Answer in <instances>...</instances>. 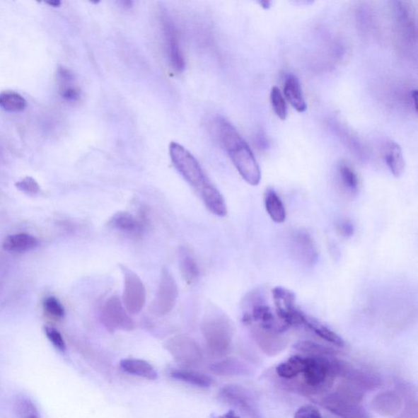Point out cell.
Segmentation results:
<instances>
[{
  "label": "cell",
  "mask_w": 418,
  "mask_h": 418,
  "mask_svg": "<svg viewBox=\"0 0 418 418\" xmlns=\"http://www.w3.org/2000/svg\"><path fill=\"white\" fill-rule=\"evenodd\" d=\"M215 129L221 146L240 176L251 186H257L262 179L261 169L250 146L235 127L224 118L216 120Z\"/></svg>",
  "instance_id": "obj_1"
},
{
  "label": "cell",
  "mask_w": 418,
  "mask_h": 418,
  "mask_svg": "<svg viewBox=\"0 0 418 418\" xmlns=\"http://www.w3.org/2000/svg\"><path fill=\"white\" fill-rule=\"evenodd\" d=\"M169 154L174 167L199 195L213 186L197 158L190 154L186 148L177 142H171L169 146Z\"/></svg>",
  "instance_id": "obj_2"
},
{
  "label": "cell",
  "mask_w": 418,
  "mask_h": 418,
  "mask_svg": "<svg viewBox=\"0 0 418 418\" xmlns=\"http://www.w3.org/2000/svg\"><path fill=\"white\" fill-rule=\"evenodd\" d=\"M361 393L356 389L344 388L325 397L322 405L341 418H370L367 410L361 404Z\"/></svg>",
  "instance_id": "obj_3"
},
{
  "label": "cell",
  "mask_w": 418,
  "mask_h": 418,
  "mask_svg": "<svg viewBox=\"0 0 418 418\" xmlns=\"http://www.w3.org/2000/svg\"><path fill=\"white\" fill-rule=\"evenodd\" d=\"M332 356H308L305 358L304 379L311 388H324L330 381L341 375L344 365Z\"/></svg>",
  "instance_id": "obj_4"
},
{
  "label": "cell",
  "mask_w": 418,
  "mask_h": 418,
  "mask_svg": "<svg viewBox=\"0 0 418 418\" xmlns=\"http://www.w3.org/2000/svg\"><path fill=\"white\" fill-rule=\"evenodd\" d=\"M206 346L214 356H224L230 351L232 329L224 318H214L206 321L202 327Z\"/></svg>",
  "instance_id": "obj_5"
},
{
  "label": "cell",
  "mask_w": 418,
  "mask_h": 418,
  "mask_svg": "<svg viewBox=\"0 0 418 418\" xmlns=\"http://www.w3.org/2000/svg\"><path fill=\"white\" fill-rule=\"evenodd\" d=\"M166 349L174 361L187 367H195L203 361V353L193 338L176 336L166 342Z\"/></svg>",
  "instance_id": "obj_6"
},
{
  "label": "cell",
  "mask_w": 418,
  "mask_h": 418,
  "mask_svg": "<svg viewBox=\"0 0 418 418\" xmlns=\"http://www.w3.org/2000/svg\"><path fill=\"white\" fill-rule=\"evenodd\" d=\"M275 305V313L289 327L303 326L305 314L296 308V296L292 291L283 287H275L272 291Z\"/></svg>",
  "instance_id": "obj_7"
},
{
  "label": "cell",
  "mask_w": 418,
  "mask_h": 418,
  "mask_svg": "<svg viewBox=\"0 0 418 418\" xmlns=\"http://www.w3.org/2000/svg\"><path fill=\"white\" fill-rule=\"evenodd\" d=\"M220 397L226 403L236 407L250 418H262L255 396L242 385H227L222 388Z\"/></svg>",
  "instance_id": "obj_8"
},
{
  "label": "cell",
  "mask_w": 418,
  "mask_h": 418,
  "mask_svg": "<svg viewBox=\"0 0 418 418\" xmlns=\"http://www.w3.org/2000/svg\"><path fill=\"white\" fill-rule=\"evenodd\" d=\"M123 272L124 274L123 304L129 314L137 315L144 308L146 289L139 275L125 267H123Z\"/></svg>",
  "instance_id": "obj_9"
},
{
  "label": "cell",
  "mask_w": 418,
  "mask_h": 418,
  "mask_svg": "<svg viewBox=\"0 0 418 418\" xmlns=\"http://www.w3.org/2000/svg\"><path fill=\"white\" fill-rule=\"evenodd\" d=\"M178 297V289L175 279L168 269L163 271L158 284L153 311L158 315H166L175 306Z\"/></svg>",
  "instance_id": "obj_10"
},
{
  "label": "cell",
  "mask_w": 418,
  "mask_h": 418,
  "mask_svg": "<svg viewBox=\"0 0 418 418\" xmlns=\"http://www.w3.org/2000/svg\"><path fill=\"white\" fill-rule=\"evenodd\" d=\"M243 322L250 325H256L263 330L279 333L288 330L289 327L279 319L275 310L260 301L253 304L251 312L243 316Z\"/></svg>",
  "instance_id": "obj_11"
},
{
  "label": "cell",
  "mask_w": 418,
  "mask_h": 418,
  "mask_svg": "<svg viewBox=\"0 0 418 418\" xmlns=\"http://www.w3.org/2000/svg\"><path fill=\"white\" fill-rule=\"evenodd\" d=\"M103 320L110 330L130 331L134 323L128 315L124 306L117 297H111L103 306Z\"/></svg>",
  "instance_id": "obj_12"
},
{
  "label": "cell",
  "mask_w": 418,
  "mask_h": 418,
  "mask_svg": "<svg viewBox=\"0 0 418 418\" xmlns=\"http://www.w3.org/2000/svg\"><path fill=\"white\" fill-rule=\"evenodd\" d=\"M162 23L169 63L174 71L181 73L184 71L186 63L180 45L178 30L171 19L167 17L163 18Z\"/></svg>",
  "instance_id": "obj_13"
},
{
  "label": "cell",
  "mask_w": 418,
  "mask_h": 418,
  "mask_svg": "<svg viewBox=\"0 0 418 418\" xmlns=\"http://www.w3.org/2000/svg\"><path fill=\"white\" fill-rule=\"evenodd\" d=\"M252 332L257 345L267 354H277L287 346V340L282 333L263 330L256 325L252 326Z\"/></svg>",
  "instance_id": "obj_14"
},
{
  "label": "cell",
  "mask_w": 418,
  "mask_h": 418,
  "mask_svg": "<svg viewBox=\"0 0 418 418\" xmlns=\"http://www.w3.org/2000/svg\"><path fill=\"white\" fill-rule=\"evenodd\" d=\"M110 225L115 229L132 236H139L144 231V220L137 219L129 213L121 211L116 214L110 220Z\"/></svg>",
  "instance_id": "obj_15"
},
{
  "label": "cell",
  "mask_w": 418,
  "mask_h": 418,
  "mask_svg": "<svg viewBox=\"0 0 418 418\" xmlns=\"http://www.w3.org/2000/svg\"><path fill=\"white\" fill-rule=\"evenodd\" d=\"M284 97L289 100L292 107L298 112H305L308 109L303 88H301L299 79L294 75H289L285 79L284 86Z\"/></svg>",
  "instance_id": "obj_16"
},
{
  "label": "cell",
  "mask_w": 418,
  "mask_h": 418,
  "mask_svg": "<svg viewBox=\"0 0 418 418\" xmlns=\"http://www.w3.org/2000/svg\"><path fill=\"white\" fill-rule=\"evenodd\" d=\"M384 160L391 173L395 178H400L405 168V161L401 147L395 141L386 144L383 150Z\"/></svg>",
  "instance_id": "obj_17"
},
{
  "label": "cell",
  "mask_w": 418,
  "mask_h": 418,
  "mask_svg": "<svg viewBox=\"0 0 418 418\" xmlns=\"http://www.w3.org/2000/svg\"><path fill=\"white\" fill-rule=\"evenodd\" d=\"M120 368L127 373L148 380H156L158 373L150 363L139 359H124L120 362Z\"/></svg>",
  "instance_id": "obj_18"
},
{
  "label": "cell",
  "mask_w": 418,
  "mask_h": 418,
  "mask_svg": "<svg viewBox=\"0 0 418 418\" xmlns=\"http://www.w3.org/2000/svg\"><path fill=\"white\" fill-rule=\"evenodd\" d=\"M211 372L220 376H243L250 374V368L245 362L236 358H229L211 365Z\"/></svg>",
  "instance_id": "obj_19"
},
{
  "label": "cell",
  "mask_w": 418,
  "mask_h": 418,
  "mask_svg": "<svg viewBox=\"0 0 418 418\" xmlns=\"http://www.w3.org/2000/svg\"><path fill=\"white\" fill-rule=\"evenodd\" d=\"M303 326L310 331L313 332L315 335L319 336L322 339L332 343L333 345L339 347L345 346V342H344L342 338L337 332L308 315H305Z\"/></svg>",
  "instance_id": "obj_20"
},
{
  "label": "cell",
  "mask_w": 418,
  "mask_h": 418,
  "mask_svg": "<svg viewBox=\"0 0 418 418\" xmlns=\"http://www.w3.org/2000/svg\"><path fill=\"white\" fill-rule=\"evenodd\" d=\"M265 208L275 223H283L286 219V210L281 199L272 188H268L264 195Z\"/></svg>",
  "instance_id": "obj_21"
},
{
  "label": "cell",
  "mask_w": 418,
  "mask_h": 418,
  "mask_svg": "<svg viewBox=\"0 0 418 418\" xmlns=\"http://www.w3.org/2000/svg\"><path fill=\"white\" fill-rule=\"evenodd\" d=\"M38 246L39 240L28 234L10 236L3 243L4 250L13 252H28Z\"/></svg>",
  "instance_id": "obj_22"
},
{
  "label": "cell",
  "mask_w": 418,
  "mask_h": 418,
  "mask_svg": "<svg viewBox=\"0 0 418 418\" xmlns=\"http://www.w3.org/2000/svg\"><path fill=\"white\" fill-rule=\"evenodd\" d=\"M200 197L202 198L206 207L209 209L211 213L219 216L226 215L227 209L224 198L214 185L206 190L202 195H200Z\"/></svg>",
  "instance_id": "obj_23"
},
{
  "label": "cell",
  "mask_w": 418,
  "mask_h": 418,
  "mask_svg": "<svg viewBox=\"0 0 418 418\" xmlns=\"http://www.w3.org/2000/svg\"><path fill=\"white\" fill-rule=\"evenodd\" d=\"M341 187L345 192L354 197L359 192V182L356 171L347 163H340L337 169Z\"/></svg>",
  "instance_id": "obj_24"
},
{
  "label": "cell",
  "mask_w": 418,
  "mask_h": 418,
  "mask_svg": "<svg viewBox=\"0 0 418 418\" xmlns=\"http://www.w3.org/2000/svg\"><path fill=\"white\" fill-rule=\"evenodd\" d=\"M170 375L174 379L200 388H208L211 385V380L209 376L190 370L174 369Z\"/></svg>",
  "instance_id": "obj_25"
},
{
  "label": "cell",
  "mask_w": 418,
  "mask_h": 418,
  "mask_svg": "<svg viewBox=\"0 0 418 418\" xmlns=\"http://www.w3.org/2000/svg\"><path fill=\"white\" fill-rule=\"evenodd\" d=\"M294 239L299 257L306 264L313 265L317 259V252L311 238L306 233H299Z\"/></svg>",
  "instance_id": "obj_26"
},
{
  "label": "cell",
  "mask_w": 418,
  "mask_h": 418,
  "mask_svg": "<svg viewBox=\"0 0 418 418\" xmlns=\"http://www.w3.org/2000/svg\"><path fill=\"white\" fill-rule=\"evenodd\" d=\"M305 368V358L299 356H294L281 364L277 368V373L280 378L291 379L301 373H303Z\"/></svg>",
  "instance_id": "obj_27"
},
{
  "label": "cell",
  "mask_w": 418,
  "mask_h": 418,
  "mask_svg": "<svg viewBox=\"0 0 418 418\" xmlns=\"http://www.w3.org/2000/svg\"><path fill=\"white\" fill-rule=\"evenodd\" d=\"M26 100L18 93L5 91L0 93V107L8 112H19L26 108Z\"/></svg>",
  "instance_id": "obj_28"
},
{
  "label": "cell",
  "mask_w": 418,
  "mask_h": 418,
  "mask_svg": "<svg viewBox=\"0 0 418 418\" xmlns=\"http://www.w3.org/2000/svg\"><path fill=\"white\" fill-rule=\"evenodd\" d=\"M296 351L308 354L310 356H333L335 350L310 341H301L294 346Z\"/></svg>",
  "instance_id": "obj_29"
},
{
  "label": "cell",
  "mask_w": 418,
  "mask_h": 418,
  "mask_svg": "<svg viewBox=\"0 0 418 418\" xmlns=\"http://www.w3.org/2000/svg\"><path fill=\"white\" fill-rule=\"evenodd\" d=\"M180 268L185 280L189 284L197 279L199 274V269L197 262L190 254L186 251L181 253L180 259Z\"/></svg>",
  "instance_id": "obj_30"
},
{
  "label": "cell",
  "mask_w": 418,
  "mask_h": 418,
  "mask_svg": "<svg viewBox=\"0 0 418 418\" xmlns=\"http://www.w3.org/2000/svg\"><path fill=\"white\" fill-rule=\"evenodd\" d=\"M271 103L275 115L280 120H286L288 116L287 104L283 94L278 87H273L271 91Z\"/></svg>",
  "instance_id": "obj_31"
},
{
  "label": "cell",
  "mask_w": 418,
  "mask_h": 418,
  "mask_svg": "<svg viewBox=\"0 0 418 418\" xmlns=\"http://www.w3.org/2000/svg\"><path fill=\"white\" fill-rule=\"evenodd\" d=\"M44 308L47 313L54 318L62 319L65 317V310L59 301L55 298H47L44 303Z\"/></svg>",
  "instance_id": "obj_32"
},
{
  "label": "cell",
  "mask_w": 418,
  "mask_h": 418,
  "mask_svg": "<svg viewBox=\"0 0 418 418\" xmlns=\"http://www.w3.org/2000/svg\"><path fill=\"white\" fill-rule=\"evenodd\" d=\"M45 335L50 342L54 345L58 351L65 352L66 351V345L64 339L60 333L54 327L46 326L45 327Z\"/></svg>",
  "instance_id": "obj_33"
},
{
  "label": "cell",
  "mask_w": 418,
  "mask_h": 418,
  "mask_svg": "<svg viewBox=\"0 0 418 418\" xmlns=\"http://www.w3.org/2000/svg\"><path fill=\"white\" fill-rule=\"evenodd\" d=\"M16 187L21 190V192L29 195H35L39 194L40 192L39 184L37 183L34 178L30 177H26L21 180V181L16 183Z\"/></svg>",
  "instance_id": "obj_34"
},
{
  "label": "cell",
  "mask_w": 418,
  "mask_h": 418,
  "mask_svg": "<svg viewBox=\"0 0 418 418\" xmlns=\"http://www.w3.org/2000/svg\"><path fill=\"white\" fill-rule=\"evenodd\" d=\"M294 418H325L322 416L320 411L315 407L311 405H306L301 407L300 409L296 412Z\"/></svg>",
  "instance_id": "obj_35"
},
{
  "label": "cell",
  "mask_w": 418,
  "mask_h": 418,
  "mask_svg": "<svg viewBox=\"0 0 418 418\" xmlns=\"http://www.w3.org/2000/svg\"><path fill=\"white\" fill-rule=\"evenodd\" d=\"M23 405L22 418H40L38 412L33 404L25 402Z\"/></svg>",
  "instance_id": "obj_36"
},
{
  "label": "cell",
  "mask_w": 418,
  "mask_h": 418,
  "mask_svg": "<svg viewBox=\"0 0 418 418\" xmlns=\"http://www.w3.org/2000/svg\"><path fill=\"white\" fill-rule=\"evenodd\" d=\"M62 96L71 102H76L79 99V90L74 87H67L62 93Z\"/></svg>",
  "instance_id": "obj_37"
},
{
  "label": "cell",
  "mask_w": 418,
  "mask_h": 418,
  "mask_svg": "<svg viewBox=\"0 0 418 418\" xmlns=\"http://www.w3.org/2000/svg\"><path fill=\"white\" fill-rule=\"evenodd\" d=\"M338 231L344 237H351L354 234V226L350 222L344 221L338 226Z\"/></svg>",
  "instance_id": "obj_38"
},
{
  "label": "cell",
  "mask_w": 418,
  "mask_h": 418,
  "mask_svg": "<svg viewBox=\"0 0 418 418\" xmlns=\"http://www.w3.org/2000/svg\"><path fill=\"white\" fill-rule=\"evenodd\" d=\"M214 418H240L234 411H229L227 414L220 416H214Z\"/></svg>",
  "instance_id": "obj_39"
},
{
  "label": "cell",
  "mask_w": 418,
  "mask_h": 418,
  "mask_svg": "<svg viewBox=\"0 0 418 418\" xmlns=\"http://www.w3.org/2000/svg\"><path fill=\"white\" fill-rule=\"evenodd\" d=\"M412 99L414 100V108H415V110L417 111V90H414V91L412 92Z\"/></svg>",
  "instance_id": "obj_40"
},
{
  "label": "cell",
  "mask_w": 418,
  "mask_h": 418,
  "mask_svg": "<svg viewBox=\"0 0 418 418\" xmlns=\"http://www.w3.org/2000/svg\"><path fill=\"white\" fill-rule=\"evenodd\" d=\"M120 4L122 5V6H123V8H130L132 6V1H127V0H124V1H121L120 2Z\"/></svg>",
  "instance_id": "obj_41"
},
{
  "label": "cell",
  "mask_w": 418,
  "mask_h": 418,
  "mask_svg": "<svg viewBox=\"0 0 418 418\" xmlns=\"http://www.w3.org/2000/svg\"><path fill=\"white\" fill-rule=\"evenodd\" d=\"M259 4H260L262 5V8H269V6H271L272 2L262 1V2H259Z\"/></svg>",
  "instance_id": "obj_42"
},
{
  "label": "cell",
  "mask_w": 418,
  "mask_h": 418,
  "mask_svg": "<svg viewBox=\"0 0 418 418\" xmlns=\"http://www.w3.org/2000/svg\"><path fill=\"white\" fill-rule=\"evenodd\" d=\"M47 4L51 5L52 7H59L61 5L60 1L47 2Z\"/></svg>",
  "instance_id": "obj_43"
}]
</instances>
